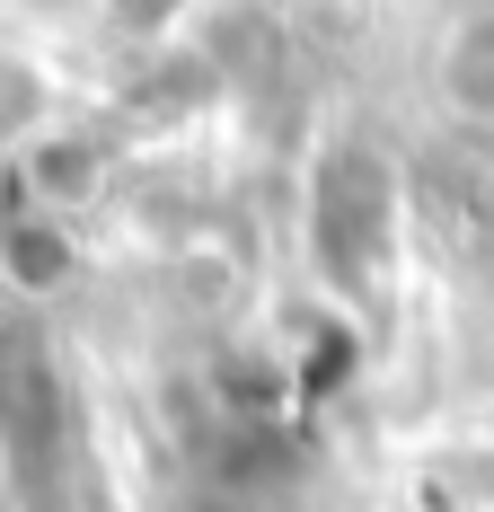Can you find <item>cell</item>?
I'll use <instances>...</instances> for the list:
<instances>
[{
    "instance_id": "cell-1",
    "label": "cell",
    "mask_w": 494,
    "mask_h": 512,
    "mask_svg": "<svg viewBox=\"0 0 494 512\" xmlns=\"http://www.w3.org/2000/svg\"><path fill=\"white\" fill-rule=\"evenodd\" d=\"M309 239H318V265L327 283L345 292H371L380 265L397 248V177L380 151H336L327 177H318V204H309Z\"/></svg>"
},
{
    "instance_id": "cell-2",
    "label": "cell",
    "mask_w": 494,
    "mask_h": 512,
    "mask_svg": "<svg viewBox=\"0 0 494 512\" xmlns=\"http://www.w3.org/2000/svg\"><path fill=\"white\" fill-rule=\"evenodd\" d=\"M442 89L459 115H494V18H468L442 45Z\"/></svg>"
}]
</instances>
